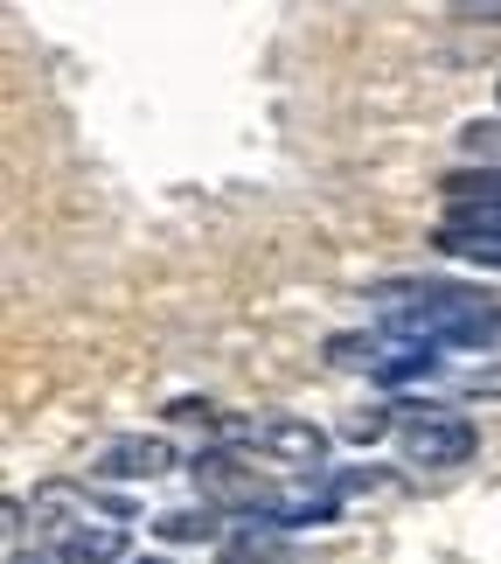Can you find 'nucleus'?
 Listing matches in <instances>:
<instances>
[{
    "instance_id": "nucleus-1",
    "label": "nucleus",
    "mask_w": 501,
    "mask_h": 564,
    "mask_svg": "<svg viewBox=\"0 0 501 564\" xmlns=\"http://www.w3.org/2000/svg\"><path fill=\"white\" fill-rule=\"evenodd\" d=\"M377 335L390 341H425V349H501V300L460 279H383L369 286Z\"/></svg>"
},
{
    "instance_id": "nucleus-2",
    "label": "nucleus",
    "mask_w": 501,
    "mask_h": 564,
    "mask_svg": "<svg viewBox=\"0 0 501 564\" xmlns=\"http://www.w3.org/2000/svg\"><path fill=\"white\" fill-rule=\"evenodd\" d=\"M35 536L50 564H126V509L91 502L77 481H42L35 488Z\"/></svg>"
},
{
    "instance_id": "nucleus-3",
    "label": "nucleus",
    "mask_w": 501,
    "mask_h": 564,
    "mask_svg": "<svg viewBox=\"0 0 501 564\" xmlns=\"http://www.w3.org/2000/svg\"><path fill=\"white\" fill-rule=\"evenodd\" d=\"M224 446H251L265 453L279 474H293V481H314V474H328V432L314 419H293V411H272V419H224L216 432Z\"/></svg>"
},
{
    "instance_id": "nucleus-4",
    "label": "nucleus",
    "mask_w": 501,
    "mask_h": 564,
    "mask_svg": "<svg viewBox=\"0 0 501 564\" xmlns=\"http://www.w3.org/2000/svg\"><path fill=\"white\" fill-rule=\"evenodd\" d=\"M397 446H404V467H467L473 419L453 404H397Z\"/></svg>"
},
{
    "instance_id": "nucleus-5",
    "label": "nucleus",
    "mask_w": 501,
    "mask_h": 564,
    "mask_svg": "<svg viewBox=\"0 0 501 564\" xmlns=\"http://www.w3.org/2000/svg\"><path fill=\"white\" fill-rule=\"evenodd\" d=\"M188 474H195V488H203V509H237L244 523H251V516H265L272 495H279L265 474L244 467L230 446H203V453L188 460Z\"/></svg>"
},
{
    "instance_id": "nucleus-6",
    "label": "nucleus",
    "mask_w": 501,
    "mask_h": 564,
    "mask_svg": "<svg viewBox=\"0 0 501 564\" xmlns=\"http://www.w3.org/2000/svg\"><path fill=\"white\" fill-rule=\"evenodd\" d=\"M174 467H182V453H174V440H161V432H119L91 460L98 481H161Z\"/></svg>"
},
{
    "instance_id": "nucleus-7",
    "label": "nucleus",
    "mask_w": 501,
    "mask_h": 564,
    "mask_svg": "<svg viewBox=\"0 0 501 564\" xmlns=\"http://www.w3.org/2000/svg\"><path fill=\"white\" fill-rule=\"evenodd\" d=\"M432 245H439L446 258H467V265L501 272V224H494V216H439Z\"/></svg>"
},
{
    "instance_id": "nucleus-8",
    "label": "nucleus",
    "mask_w": 501,
    "mask_h": 564,
    "mask_svg": "<svg viewBox=\"0 0 501 564\" xmlns=\"http://www.w3.org/2000/svg\"><path fill=\"white\" fill-rule=\"evenodd\" d=\"M439 195H446V216H494L501 224V167H453Z\"/></svg>"
},
{
    "instance_id": "nucleus-9",
    "label": "nucleus",
    "mask_w": 501,
    "mask_h": 564,
    "mask_svg": "<svg viewBox=\"0 0 501 564\" xmlns=\"http://www.w3.org/2000/svg\"><path fill=\"white\" fill-rule=\"evenodd\" d=\"M216 564H293V536H279L265 523H237L216 544Z\"/></svg>"
},
{
    "instance_id": "nucleus-10",
    "label": "nucleus",
    "mask_w": 501,
    "mask_h": 564,
    "mask_svg": "<svg viewBox=\"0 0 501 564\" xmlns=\"http://www.w3.org/2000/svg\"><path fill=\"white\" fill-rule=\"evenodd\" d=\"M154 536L161 544H224V523H216V509H161Z\"/></svg>"
},
{
    "instance_id": "nucleus-11",
    "label": "nucleus",
    "mask_w": 501,
    "mask_h": 564,
    "mask_svg": "<svg viewBox=\"0 0 501 564\" xmlns=\"http://www.w3.org/2000/svg\"><path fill=\"white\" fill-rule=\"evenodd\" d=\"M397 432V404H362V411H348L341 419V440L348 446H377V440H390Z\"/></svg>"
},
{
    "instance_id": "nucleus-12",
    "label": "nucleus",
    "mask_w": 501,
    "mask_h": 564,
    "mask_svg": "<svg viewBox=\"0 0 501 564\" xmlns=\"http://www.w3.org/2000/svg\"><path fill=\"white\" fill-rule=\"evenodd\" d=\"M328 488L341 495V502H348V495H383L390 474L383 467H341V474H328Z\"/></svg>"
},
{
    "instance_id": "nucleus-13",
    "label": "nucleus",
    "mask_w": 501,
    "mask_h": 564,
    "mask_svg": "<svg viewBox=\"0 0 501 564\" xmlns=\"http://www.w3.org/2000/svg\"><path fill=\"white\" fill-rule=\"evenodd\" d=\"M453 14H460V21H501V0H460Z\"/></svg>"
},
{
    "instance_id": "nucleus-14",
    "label": "nucleus",
    "mask_w": 501,
    "mask_h": 564,
    "mask_svg": "<svg viewBox=\"0 0 501 564\" xmlns=\"http://www.w3.org/2000/svg\"><path fill=\"white\" fill-rule=\"evenodd\" d=\"M126 564H167V557H126Z\"/></svg>"
},
{
    "instance_id": "nucleus-15",
    "label": "nucleus",
    "mask_w": 501,
    "mask_h": 564,
    "mask_svg": "<svg viewBox=\"0 0 501 564\" xmlns=\"http://www.w3.org/2000/svg\"><path fill=\"white\" fill-rule=\"evenodd\" d=\"M494 98H501V77H494Z\"/></svg>"
},
{
    "instance_id": "nucleus-16",
    "label": "nucleus",
    "mask_w": 501,
    "mask_h": 564,
    "mask_svg": "<svg viewBox=\"0 0 501 564\" xmlns=\"http://www.w3.org/2000/svg\"><path fill=\"white\" fill-rule=\"evenodd\" d=\"M8 564H21V557H8Z\"/></svg>"
}]
</instances>
